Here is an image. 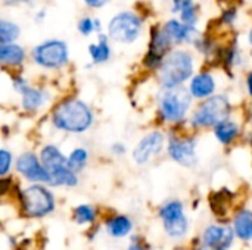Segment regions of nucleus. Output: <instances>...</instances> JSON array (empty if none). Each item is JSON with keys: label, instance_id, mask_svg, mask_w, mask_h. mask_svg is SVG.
I'll return each instance as SVG.
<instances>
[{"label": "nucleus", "instance_id": "nucleus-23", "mask_svg": "<svg viewBox=\"0 0 252 250\" xmlns=\"http://www.w3.org/2000/svg\"><path fill=\"white\" fill-rule=\"evenodd\" d=\"M19 37V27L6 19L0 21V41L1 44H10Z\"/></svg>", "mask_w": 252, "mask_h": 250}, {"label": "nucleus", "instance_id": "nucleus-6", "mask_svg": "<svg viewBox=\"0 0 252 250\" xmlns=\"http://www.w3.org/2000/svg\"><path fill=\"white\" fill-rule=\"evenodd\" d=\"M140 31L142 19L133 12H121L115 15L108 25L109 37L123 44H130L134 40H137Z\"/></svg>", "mask_w": 252, "mask_h": 250}, {"label": "nucleus", "instance_id": "nucleus-15", "mask_svg": "<svg viewBox=\"0 0 252 250\" xmlns=\"http://www.w3.org/2000/svg\"><path fill=\"white\" fill-rule=\"evenodd\" d=\"M189 91L195 99H208L216 91V80L208 72L196 74L189 85Z\"/></svg>", "mask_w": 252, "mask_h": 250}, {"label": "nucleus", "instance_id": "nucleus-17", "mask_svg": "<svg viewBox=\"0 0 252 250\" xmlns=\"http://www.w3.org/2000/svg\"><path fill=\"white\" fill-rule=\"evenodd\" d=\"M106 231L111 237L114 239H123L126 236H128L133 230V222L130 218L124 217V215H114L112 218H109L105 224Z\"/></svg>", "mask_w": 252, "mask_h": 250}, {"label": "nucleus", "instance_id": "nucleus-34", "mask_svg": "<svg viewBox=\"0 0 252 250\" xmlns=\"http://www.w3.org/2000/svg\"><path fill=\"white\" fill-rule=\"evenodd\" d=\"M247 88H248L250 96L252 97V72H250L248 77H247Z\"/></svg>", "mask_w": 252, "mask_h": 250}, {"label": "nucleus", "instance_id": "nucleus-33", "mask_svg": "<svg viewBox=\"0 0 252 250\" xmlns=\"http://www.w3.org/2000/svg\"><path fill=\"white\" fill-rule=\"evenodd\" d=\"M127 250H148L140 242H137L136 239H133V242L130 243V246H128V249Z\"/></svg>", "mask_w": 252, "mask_h": 250}, {"label": "nucleus", "instance_id": "nucleus-19", "mask_svg": "<svg viewBox=\"0 0 252 250\" xmlns=\"http://www.w3.org/2000/svg\"><path fill=\"white\" fill-rule=\"evenodd\" d=\"M239 131H241L239 125L232 119H226L214 127V136L224 146L230 144L239 136Z\"/></svg>", "mask_w": 252, "mask_h": 250}, {"label": "nucleus", "instance_id": "nucleus-11", "mask_svg": "<svg viewBox=\"0 0 252 250\" xmlns=\"http://www.w3.org/2000/svg\"><path fill=\"white\" fill-rule=\"evenodd\" d=\"M162 149H164V134L161 131H151L134 147L133 159L137 165H145L152 158L159 155Z\"/></svg>", "mask_w": 252, "mask_h": 250}, {"label": "nucleus", "instance_id": "nucleus-9", "mask_svg": "<svg viewBox=\"0 0 252 250\" xmlns=\"http://www.w3.org/2000/svg\"><path fill=\"white\" fill-rule=\"evenodd\" d=\"M16 171L24 175L25 180L34 183V184H50V174L49 171L43 167L40 156H37L32 152H25L18 156L16 159Z\"/></svg>", "mask_w": 252, "mask_h": 250}, {"label": "nucleus", "instance_id": "nucleus-31", "mask_svg": "<svg viewBox=\"0 0 252 250\" xmlns=\"http://www.w3.org/2000/svg\"><path fill=\"white\" fill-rule=\"evenodd\" d=\"M109 0H84V3L89 6V7H93V9H99L102 6H105Z\"/></svg>", "mask_w": 252, "mask_h": 250}, {"label": "nucleus", "instance_id": "nucleus-12", "mask_svg": "<svg viewBox=\"0 0 252 250\" xmlns=\"http://www.w3.org/2000/svg\"><path fill=\"white\" fill-rule=\"evenodd\" d=\"M235 231L232 227L227 225H208L202 236H201V243L210 248L219 250H229V248L233 245L235 240Z\"/></svg>", "mask_w": 252, "mask_h": 250}, {"label": "nucleus", "instance_id": "nucleus-2", "mask_svg": "<svg viewBox=\"0 0 252 250\" xmlns=\"http://www.w3.org/2000/svg\"><path fill=\"white\" fill-rule=\"evenodd\" d=\"M193 57L186 50H173L170 52L161 68H159V81L164 90L182 87L192 74H193Z\"/></svg>", "mask_w": 252, "mask_h": 250}, {"label": "nucleus", "instance_id": "nucleus-28", "mask_svg": "<svg viewBox=\"0 0 252 250\" xmlns=\"http://www.w3.org/2000/svg\"><path fill=\"white\" fill-rule=\"evenodd\" d=\"M238 16V7H226L221 13V22L223 24H233Z\"/></svg>", "mask_w": 252, "mask_h": 250}, {"label": "nucleus", "instance_id": "nucleus-10", "mask_svg": "<svg viewBox=\"0 0 252 250\" xmlns=\"http://www.w3.org/2000/svg\"><path fill=\"white\" fill-rule=\"evenodd\" d=\"M167 150H168L170 158L174 162H177V164H180V165H183L186 168H192L198 162L196 141L193 139H189V137H185V139L170 137Z\"/></svg>", "mask_w": 252, "mask_h": 250}, {"label": "nucleus", "instance_id": "nucleus-32", "mask_svg": "<svg viewBox=\"0 0 252 250\" xmlns=\"http://www.w3.org/2000/svg\"><path fill=\"white\" fill-rule=\"evenodd\" d=\"M111 150H112V153H114V155L121 156V155H124V153H126V146H124L123 143H114V144H112V147H111Z\"/></svg>", "mask_w": 252, "mask_h": 250}, {"label": "nucleus", "instance_id": "nucleus-21", "mask_svg": "<svg viewBox=\"0 0 252 250\" xmlns=\"http://www.w3.org/2000/svg\"><path fill=\"white\" fill-rule=\"evenodd\" d=\"M90 57L94 63H103L111 57V47L108 44V37L105 34H99V43L89 46Z\"/></svg>", "mask_w": 252, "mask_h": 250}, {"label": "nucleus", "instance_id": "nucleus-18", "mask_svg": "<svg viewBox=\"0 0 252 250\" xmlns=\"http://www.w3.org/2000/svg\"><path fill=\"white\" fill-rule=\"evenodd\" d=\"M25 59V50L15 44H1L0 46V62L3 65H9V66H18L24 62Z\"/></svg>", "mask_w": 252, "mask_h": 250}, {"label": "nucleus", "instance_id": "nucleus-22", "mask_svg": "<svg viewBox=\"0 0 252 250\" xmlns=\"http://www.w3.org/2000/svg\"><path fill=\"white\" fill-rule=\"evenodd\" d=\"M87 161H89V152H87V149L77 147L68 156V168L72 169L77 174V172H80V171H83L86 168Z\"/></svg>", "mask_w": 252, "mask_h": 250}, {"label": "nucleus", "instance_id": "nucleus-27", "mask_svg": "<svg viewBox=\"0 0 252 250\" xmlns=\"http://www.w3.org/2000/svg\"><path fill=\"white\" fill-rule=\"evenodd\" d=\"M12 161H13L12 153L9 150H6V149H1L0 150V175L1 177H4L10 171Z\"/></svg>", "mask_w": 252, "mask_h": 250}, {"label": "nucleus", "instance_id": "nucleus-37", "mask_svg": "<svg viewBox=\"0 0 252 250\" xmlns=\"http://www.w3.org/2000/svg\"><path fill=\"white\" fill-rule=\"evenodd\" d=\"M250 43H251V46H252V29L250 31Z\"/></svg>", "mask_w": 252, "mask_h": 250}, {"label": "nucleus", "instance_id": "nucleus-13", "mask_svg": "<svg viewBox=\"0 0 252 250\" xmlns=\"http://www.w3.org/2000/svg\"><path fill=\"white\" fill-rule=\"evenodd\" d=\"M162 28L171 38L173 44L196 43L199 40V32L195 27H188L177 19H170Z\"/></svg>", "mask_w": 252, "mask_h": 250}, {"label": "nucleus", "instance_id": "nucleus-14", "mask_svg": "<svg viewBox=\"0 0 252 250\" xmlns=\"http://www.w3.org/2000/svg\"><path fill=\"white\" fill-rule=\"evenodd\" d=\"M40 161L43 167L49 171V174H55L59 169L68 167V158L53 144H47L40 152Z\"/></svg>", "mask_w": 252, "mask_h": 250}, {"label": "nucleus", "instance_id": "nucleus-8", "mask_svg": "<svg viewBox=\"0 0 252 250\" xmlns=\"http://www.w3.org/2000/svg\"><path fill=\"white\" fill-rule=\"evenodd\" d=\"M159 218L162 221L165 233L171 239H182L189 230V221L185 215L183 203L179 200H171L161 206Z\"/></svg>", "mask_w": 252, "mask_h": 250}, {"label": "nucleus", "instance_id": "nucleus-25", "mask_svg": "<svg viewBox=\"0 0 252 250\" xmlns=\"http://www.w3.org/2000/svg\"><path fill=\"white\" fill-rule=\"evenodd\" d=\"M78 31L83 34V35H89L92 34L93 31H100V22L99 19H92V18H81L80 22H78Z\"/></svg>", "mask_w": 252, "mask_h": 250}, {"label": "nucleus", "instance_id": "nucleus-5", "mask_svg": "<svg viewBox=\"0 0 252 250\" xmlns=\"http://www.w3.org/2000/svg\"><path fill=\"white\" fill-rule=\"evenodd\" d=\"M21 206L25 217L43 218L55 211V197L41 184H32L21 192Z\"/></svg>", "mask_w": 252, "mask_h": 250}, {"label": "nucleus", "instance_id": "nucleus-35", "mask_svg": "<svg viewBox=\"0 0 252 250\" xmlns=\"http://www.w3.org/2000/svg\"><path fill=\"white\" fill-rule=\"evenodd\" d=\"M193 250H219V249H214V248H210V246H205V245H202V243H199L196 248Z\"/></svg>", "mask_w": 252, "mask_h": 250}, {"label": "nucleus", "instance_id": "nucleus-29", "mask_svg": "<svg viewBox=\"0 0 252 250\" xmlns=\"http://www.w3.org/2000/svg\"><path fill=\"white\" fill-rule=\"evenodd\" d=\"M13 87H15V90L18 91V93H24L30 85H28V83H27V80L25 78H21V77H16V78H13Z\"/></svg>", "mask_w": 252, "mask_h": 250}, {"label": "nucleus", "instance_id": "nucleus-1", "mask_svg": "<svg viewBox=\"0 0 252 250\" xmlns=\"http://www.w3.org/2000/svg\"><path fill=\"white\" fill-rule=\"evenodd\" d=\"M93 119L94 116L92 109L83 100L78 99H69L62 102L56 106L52 115V122L55 128L72 134L87 131L92 127Z\"/></svg>", "mask_w": 252, "mask_h": 250}, {"label": "nucleus", "instance_id": "nucleus-24", "mask_svg": "<svg viewBox=\"0 0 252 250\" xmlns=\"http://www.w3.org/2000/svg\"><path fill=\"white\" fill-rule=\"evenodd\" d=\"M96 220V209L90 205H80L74 209V221L78 225L92 224Z\"/></svg>", "mask_w": 252, "mask_h": 250}, {"label": "nucleus", "instance_id": "nucleus-7", "mask_svg": "<svg viewBox=\"0 0 252 250\" xmlns=\"http://www.w3.org/2000/svg\"><path fill=\"white\" fill-rule=\"evenodd\" d=\"M32 59L37 65L56 69L68 62V47L62 40H47L32 49Z\"/></svg>", "mask_w": 252, "mask_h": 250}, {"label": "nucleus", "instance_id": "nucleus-26", "mask_svg": "<svg viewBox=\"0 0 252 250\" xmlns=\"http://www.w3.org/2000/svg\"><path fill=\"white\" fill-rule=\"evenodd\" d=\"M182 22L188 27H195L198 22V10L195 4H190L188 7H185L182 12Z\"/></svg>", "mask_w": 252, "mask_h": 250}, {"label": "nucleus", "instance_id": "nucleus-3", "mask_svg": "<svg viewBox=\"0 0 252 250\" xmlns=\"http://www.w3.org/2000/svg\"><path fill=\"white\" fill-rule=\"evenodd\" d=\"M230 112H232V106L227 96L216 94L205 99L198 106V109L192 115L190 122L196 128H208V127L214 128L220 122L229 119Z\"/></svg>", "mask_w": 252, "mask_h": 250}, {"label": "nucleus", "instance_id": "nucleus-16", "mask_svg": "<svg viewBox=\"0 0 252 250\" xmlns=\"http://www.w3.org/2000/svg\"><path fill=\"white\" fill-rule=\"evenodd\" d=\"M233 231L235 236L242 242L252 240V211H239L233 218Z\"/></svg>", "mask_w": 252, "mask_h": 250}, {"label": "nucleus", "instance_id": "nucleus-4", "mask_svg": "<svg viewBox=\"0 0 252 250\" xmlns=\"http://www.w3.org/2000/svg\"><path fill=\"white\" fill-rule=\"evenodd\" d=\"M192 103V94L188 88L177 87L164 90L158 97V111L164 121L179 122L188 115Z\"/></svg>", "mask_w": 252, "mask_h": 250}, {"label": "nucleus", "instance_id": "nucleus-30", "mask_svg": "<svg viewBox=\"0 0 252 250\" xmlns=\"http://www.w3.org/2000/svg\"><path fill=\"white\" fill-rule=\"evenodd\" d=\"M193 4L192 0H173V12H182L185 7Z\"/></svg>", "mask_w": 252, "mask_h": 250}, {"label": "nucleus", "instance_id": "nucleus-20", "mask_svg": "<svg viewBox=\"0 0 252 250\" xmlns=\"http://www.w3.org/2000/svg\"><path fill=\"white\" fill-rule=\"evenodd\" d=\"M21 96H22V108L25 111H37L47 100L46 91L40 88H32V87H28Z\"/></svg>", "mask_w": 252, "mask_h": 250}, {"label": "nucleus", "instance_id": "nucleus-36", "mask_svg": "<svg viewBox=\"0 0 252 250\" xmlns=\"http://www.w3.org/2000/svg\"><path fill=\"white\" fill-rule=\"evenodd\" d=\"M7 4H16V3H28L30 0H3Z\"/></svg>", "mask_w": 252, "mask_h": 250}]
</instances>
